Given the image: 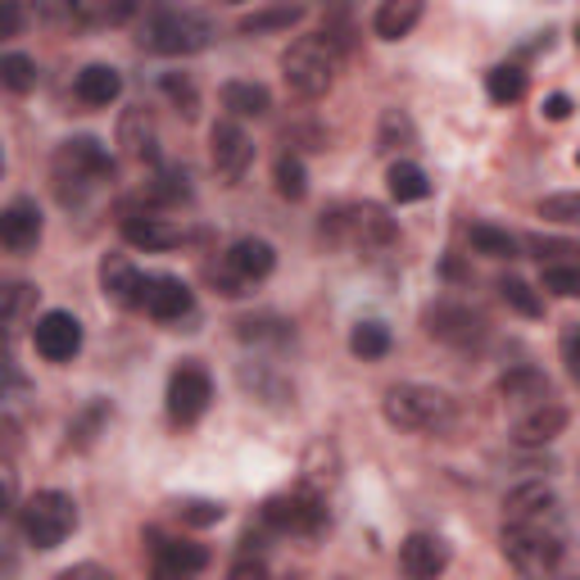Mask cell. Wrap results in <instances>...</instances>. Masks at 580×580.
Wrapping results in <instances>:
<instances>
[{
    "label": "cell",
    "instance_id": "5bb4252c",
    "mask_svg": "<svg viewBox=\"0 0 580 580\" xmlns=\"http://www.w3.org/2000/svg\"><path fill=\"white\" fill-rule=\"evenodd\" d=\"M553 521H562V504L549 486H540V480L517 486L504 499V526H553Z\"/></svg>",
    "mask_w": 580,
    "mask_h": 580
},
{
    "label": "cell",
    "instance_id": "f907efd6",
    "mask_svg": "<svg viewBox=\"0 0 580 580\" xmlns=\"http://www.w3.org/2000/svg\"><path fill=\"white\" fill-rule=\"evenodd\" d=\"M545 118L567 123L571 118V95H549V101H545Z\"/></svg>",
    "mask_w": 580,
    "mask_h": 580
},
{
    "label": "cell",
    "instance_id": "83f0119b",
    "mask_svg": "<svg viewBox=\"0 0 580 580\" xmlns=\"http://www.w3.org/2000/svg\"><path fill=\"white\" fill-rule=\"evenodd\" d=\"M385 186H391V200H400V205H417V200L431 196L426 173H422L417 164H408V159L391 164V173H385Z\"/></svg>",
    "mask_w": 580,
    "mask_h": 580
},
{
    "label": "cell",
    "instance_id": "4fadbf2b",
    "mask_svg": "<svg viewBox=\"0 0 580 580\" xmlns=\"http://www.w3.org/2000/svg\"><path fill=\"white\" fill-rule=\"evenodd\" d=\"M209 159H214L218 177L240 182V177H246V168L255 164V141L240 132V123L222 118V123L209 127Z\"/></svg>",
    "mask_w": 580,
    "mask_h": 580
},
{
    "label": "cell",
    "instance_id": "8fae6325",
    "mask_svg": "<svg viewBox=\"0 0 580 580\" xmlns=\"http://www.w3.org/2000/svg\"><path fill=\"white\" fill-rule=\"evenodd\" d=\"M263 521L272 530H286V536H313V530H322V521H327V508L309 490H286V495H272L263 504Z\"/></svg>",
    "mask_w": 580,
    "mask_h": 580
},
{
    "label": "cell",
    "instance_id": "ee69618b",
    "mask_svg": "<svg viewBox=\"0 0 580 580\" xmlns=\"http://www.w3.org/2000/svg\"><path fill=\"white\" fill-rule=\"evenodd\" d=\"M240 381H246L250 391H259V395H272L277 404H281V400H290V391H286V385H281V381H272V376H268V372H259V367H255V372L246 367V372H240Z\"/></svg>",
    "mask_w": 580,
    "mask_h": 580
},
{
    "label": "cell",
    "instance_id": "8d00e7d4",
    "mask_svg": "<svg viewBox=\"0 0 580 580\" xmlns=\"http://www.w3.org/2000/svg\"><path fill=\"white\" fill-rule=\"evenodd\" d=\"M277 196L281 200H304L309 196V177H304V164L296 155L277 159Z\"/></svg>",
    "mask_w": 580,
    "mask_h": 580
},
{
    "label": "cell",
    "instance_id": "ffe728a7",
    "mask_svg": "<svg viewBox=\"0 0 580 580\" xmlns=\"http://www.w3.org/2000/svg\"><path fill=\"white\" fill-rule=\"evenodd\" d=\"M37 240H41V209L32 200H14L0 209V246L14 255H28L37 250Z\"/></svg>",
    "mask_w": 580,
    "mask_h": 580
},
{
    "label": "cell",
    "instance_id": "cb8c5ba5",
    "mask_svg": "<svg viewBox=\"0 0 580 580\" xmlns=\"http://www.w3.org/2000/svg\"><path fill=\"white\" fill-rule=\"evenodd\" d=\"M73 95L82 105H91V110H105V105H114L123 95V73L114 64H86L77 73V82H73Z\"/></svg>",
    "mask_w": 580,
    "mask_h": 580
},
{
    "label": "cell",
    "instance_id": "7dc6e473",
    "mask_svg": "<svg viewBox=\"0 0 580 580\" xmlns=\"http://www.w3.org/2000/svg\"><path fill=\"white\" fill-rule=\"evenodd\" d=\"M55 580H114V571L95 567V562H77V567H64Z\"/></svg>",
    "mask_w": 580,
    "mask_h": 580
},
{
    "label": "cell",
    "instance_id": "681fc988",
    "mask_svg": "<svg viewBox=\"0 0 580 580\" xmlns=\"http://www.w3.org/2000/svg\"><path fill=\"white\" fill-rule=\"evenodd\" d=\"M19 28H23V10L19 6H0V41L14 37Z\"/></svg>",
    "mask_w": 580,
    "mask_h": 580
},
{
    "label": "cell",
    "instance_id": "ba28073f",
    "mask_svg": "<svg viewBox=\"0 0 580 580\" xmlns=\"http://www.w3.org/2000/svg\"><path fill=\"white\" fill-rule=\"evenodd\" d=\"M331 236L335 240H350V246L359 250H385L395 240V222L385 218V209L376 205H350L341 214H331Z\"/></svg>",
    "mask_w": 580,
    "mask_h": 580
},
{
    "label": "cell",
    "instance_id": "7a4b0ae2",
    "mask_svg": "<svg viewBox=\"0 0 580 580\" xmlns=\"http://www.w3.org/2000/svg\"><path fill=\"white\" fill-rule=\"evenodd\" d=\"M335 69H341V51L318 32V37H300L290 41V51L281 55V77L286 86L304 95V101H318V95L331 91L335 82Z\"/></svg>",
    "mask_w": 580,
    "mask_h": 580
},
{
    "label": "cell",
    "instance_id": "5b68a950",
    "mask_svg": "<svg viewBox=\"0 0 580 580\" xmlns=\"http://www.w3.org/2000/svg\"><path fill=\"white\" fill-rule=\"evenodd\" d=\"M19 521H23V540L32 549H60L73 536V526H77V504L64 490H37L23 504Z\"/></svg>",
    "mask_w": 580,
    "mask_h": 580
},
{
    "label": "cell",
    "instance_id": "f6af8a7d",
    "mask_svg": "<svg viewBox=\"0 0 580 580\" xmlns=\"http://www.w3.org/2000/svg\"><path fill=\"white\" fill-rule=\"evenodd\" d=\"M530 250H536V259H558V255H576L571 240H545V236H530Z\"/></svg>",
    "mask_w": 580,
    "mask_h": 580
},
{
    "label": "cell",
    "instance_id": "816d5d0a",
    "mask_svg": "<svg viewBox=\"0 0 580 580\" xmlns=\"http://www.w3.org/2000/svg\"><path fill=\"white\" fill-rule=\"evenodd\" d=\"M10 508H14V476L0 467V521L10 517Z\"/></svg>",
    "mask_w": 580,
    "mask_h": 580
},
{
    "label": "cell",
    "instance_id": "3957f363",
    "mask_svg": "<svg viewBox=\"0 0 580 580\" xmlns=\"http://www.w3.org/2000/svg\"><path fill=\"white\" fill-rule=\"evenodd\" d=\"M136 41L155 55H200L214 41V23L196 10H155L145 14Z\"/></svg>",
    "mask_w": 580,
    "mask_h": 580
},
{
    "label": "cell",
    "instance_id": "d6a6232c",
    "mask_svg": "<svg viewBox=\"0 0 580 580\" xmlns=\"http://www.w3.org/2000/svg\"><path fill=\"white\" fill-rule=\"evenodd\" d=\"M350 350L359 359H385V354H391V327H385V322H359L350 331Z\"/></svg>",
    "mask_w": 580,
    "mask_h": 580
},
{
    "label": "cell",
    "instance_id": "ab89813d",
    "mask_svg": "<svg viewBox=\"0 0 580 580\" xmlns=\"http://www.w3.org/2000/svg\"><path fill=\"white\" fill-rule=\"evenodd\" d=\"M545 290H553L558 300H576L580 296V268H571V263H545Z\"/></svg>",
    "mask_w": 580,
    "mask_h": 580
},
{
    "label": "cell",
    "instance_id": "44dd1931",
    "mask_svg": "<svg viewBox=\"0 0 580 580\" xmlns=\"http://www.w3.org/2000/svg\"><path fill=\"white\" fill-rule=\"evenodd\" d=\"M118 145H123V155L136 159V164H155L159 159V132H155L151 110H123V118H118Z\"/></svg>",
    "mask_w": 580,
    "mask_h": 580
},
{
    "label": "cell",
    "instance_id": "30bf717a",
    "mask_svg": "<svg viewBox=\"0 0 580 580\" xmlns=\"http://www.w3.org/2000/svg\"><path fill=\"white\" fill-rule=\"evenodd\" d=\"M118 214H123L127 246H136V250H177L186 240V231L173 218H159V209H151L145 200H127Z\"/></svg>",
    "mask_w": 580,
    "mask_h": 580
},
{
    "label": "cell",
    "instance_id": "484cf974",
    "mask_svg": "<svg viewBox=\"0 0 580 580\" xmlns=\"http://www.w3.org/2000/svg\"><path fill=\"white\" fill-rule=\"evenodd\" d=\"M222 110H231L236 118H263L272 110V91L259 82H227L222 86Z\"/></svg>",
    "mask_w": 580,
    "mask_h": 580
},
{
    "label": "cell",
    "instance_id": "d4e9b609",
    "mask_svg": "<svg viewBox=\"0 0 580 580\" xmlns=\"http://www.w3.org/2000/svg\"><path fill=\"white\" fill-rule=\"evenodd\" d=\"M417 19H422V0H385L372 19V28H376L381 41H400L417 28Z\"/></svg>",
    "mask_w": 580,
    "mask_h": 580
},
{
    "label": "cell",
    "instance_id": "d6986e66",
    "mask_svg": "<svg viewBox=\"0 0 580 580\" xmlns=\"http://www.w3.org/2000/svg\"><path fill=\"white\" fill-rule=\"evenodd\" d=\"M101 290L118 304V309H141L145 296V272L127 259V255H105L101 259Z\"/></svg>",
    "mask_w": 580,
    "mask_h": 580
},
{
    "label": "cell",
    "instance_id": "c3c4849f",
    "mask_svg": "<svg viewBox=\"0 0 580 580\" xmlns=\"http://www.w3.org/2000/svg\"><path fill=\"white\" fill-rule=\"evenodd\" d=\"M227 580H272V576H268V567H263V562H255V558H240V562L227 571Z\"/></svg>",
    "mask_w": 580,
    "mask_h": 580
},
{
    "label": "cell",
    "instance_id": "74e56055",
    "mask_svg": "<svg viewBox=\"0 0 580 580\" xmlns=\"http://www.w3.org/2000/svg\"><path fill=\"white\" fill-rule=\"evenodd\" d=\"M136 14V6H127V0H118V6H95V0H82V6L69 10L73 23H127Z\"/></svg>",
    "mask_w": 580,
    "mask_h": 580
},
{
    "label": "cell",
    "instance_id": "2e32d148",
    "mask_svg": "<svg viewBox=\"0 0 580 580\" xmlns=\"http://www.w3.org/2000/svg\"><path fill=\"white\" fill-rule=\"evenodd\" d=\"M445 567H449V545L441 536L413 530V536L400 545V571H404V580H441Z\"/></svg>",
    "mask_w": 580,
    "mask_h": 580
},
{
    "label": "cell",
    "instance_id": "7c38bea8",
    "mask_svg": "<svg viewBox=\"0 0 580 580\" xmlns=\"http://www.w3.org/2000/svg\"><path fill=\"white\" fill-rule=\"evenodd\" d=\"M32 345L45 363H69L77 350H82V322L64 309H51L41 313L37 327H32Z\"/></svg>",
    "mask_w": 580,
    "mask_h": 580
},
{
    "label": "cell",
    "instance_id": "bcb514c9",
    "mask_svg": "<svg viewBox=\"0 0 580 580\" xmlns=\"http://www.w3.org/2000/svg\"><path fill=\"white\" fill-rule=\"evenodd\" d=\"M576 341H580V327L576 322H567V331H562V367L576 376L580 372V354H576Z\"/></svg>",
    "mask_w": 580,
    "mask_h": 580
},
{
    "label": "cell",
    "instance_id": "60d3db41",
    "mask_svg": "<svg viewBox=\"0 0 580 580\" xmlns=\"http://www.w3.org/2000/svg\"><path fill=\"white\" fill-rule=\"evenodd\" d=\"M164 95L177 105V114H186V118H196V110H200V95H196V86H190V77H182V73H168L164 77Z\"/></svg>",
    "mask_w": 580,
    "mask_h": 580
},
{
    "label": "cell",
    "instance_id": "4dcf8cb0",
    "mask_svg": "<svg viewBox=\"0 0 580 580\" xmlns=\"http://www.w3.org/2000/svg\"><path fill=\"white\" fill-rule=\"evenodd\" d=\"M304 19V6H268V10H255L240 19V32L246 37H259V32H290Z\"/></svg>",
    "mask_w": 580,
    "mask_h": 580
},
{
    "label": "cell",
    "instance_id": "52a82bcc",
    "mask_svg": "<svg viewBox=\"0 0 580 580\" xmlns=\"http://www.w3.org/2000/svg\"><path fill=\"white\" fill-rule=\"evenodd\" d=\"M214 404V381L200 363H182L173 376H168V417L177 426H190L200 422Z\"/></svg>",
    "mask_w": 580,
    "mask_h": 580
},
{
    "label": "cell",
    "instance_id": "ac0fdd59",
    "mask_svg": "<svg viewBox=\"0 0 580 580\" xmlns=\"http://www.w3.org/2000/svg\"><path fill=\"white\" fill-rule=\"evenodd\" d=\"M222 268H227L240 286H255V281L272 277V268H277V250L268 246V240H259V236H240L236 246L227 250Z\"/></svg>",
    "mask_w": 580,
    "mask_h": 580
},
{
    "label": "cell",
    "instance_id": "d590c367",
    "mask_svg": "<svg viewBox=\"0 0 580 580\" xmlns=\"http://www.w3.org/2000/svg\"><path fill=\"white\" fill-rule=\"evenodd\" d=\"M0 86L14 95H28L37 86V64L28 55H0Z\"/></svg>",
    "mask_w": 580,
    "mask_h": 580
},
{
    "label": "cell",
    "instance_id": "603a6c76",
    "mask_svg": "<svg viewBox=\"0 0 580 580\" xmlns=\"http://www.w3.org/2000/svg\"><path fill=\"white\" fill-rule=\"evenodd\" d=\"M499 395H504L508 408H526L530 413V408L549 404V376L540 367H512V372L499 376Z\"/></svg>",
    "mask_w": 580,
    "mask_h": 580
},
{
    "label": "cell",
    "instance_id": "836d02e7",
    "mask_svg": "<svg viewBox=\"0 0 580 580\" xmlns=\"http://www.w3.org/2000/svg\"><path fill=\"white\" fill-rule=\"evenodd\" d=\"M236 335H240V341H250V345H255V341H259V345H263V341L286 345L296 331H290V322H281V318H268V313H263V318H240V322H236Z\"/></svg>",
    "mask_w": 580,
    "mask_h": 580
},
{
    "label": "cell",
    "instance_id": "b9f144b4",
    "mask_svg": "<svg viewBox=\"0 0 580 580\" xmlns=\"http://www.w3.org/2000/svg\"><path fill=\"white\" fill-rule=\"evenodd\" d=\"M177 517L186 526H214V521H222V504H214V499H186V504H177Z\"/></svg>",
    "mask_w": 580,
    "mask_h": 580
},
{
    "label": "cell",
    "instance_id": "f35d334b",
    "mask_svg": "<svg viewBox=\"0 0 580 580\" xmlns=\"http://www.w3.org/2000/svg\"><path fill=\"white\" fill-rule=\"evenodd\" d=\"M413 145V123L400 110H385L381 114V136H376V151H404Z\"/></svg>",
    "mask_w": 580,
    "mask_h": 580
},
{
    "label": "cell",
    "instance_id": "6da1fadb",
    "mask_svg": "<svg viewBox=\"0 0 580 580\" xmlns=\"http://www.w3.org/2000/svg\"><path fill=\"white\" fill-rule=\"evenodd\" d=\"M504 558L526 580H558L567 562V526H504Z\"/></svg>",
    "mask_w": 580,
    "mask_h": 580
},
{
    "label": "cell",
    "instance_id": "e0dca14e",
    "mask_svg": "<svg viewBox=\"0 0 580 580\" xmlns=\"http://www.w3.org/2000/svg\"><path fill=\"white\" fill-rule=\"evenodd\" d=\"M209 567V549L196 540H159L155 545V562H151V580H196Z\"/></svg>",
    "mask_w": 580,
    "mask_h": 580
},
{
    "label": "cell",
    "instance_id": "9a60e30c",
    "mask_svg": "<svg viewBox=\"0 0 580 580\" xmlns=\"http://www.w3.org/2000/svg\"><path fill=\"white\" fill-rule=\"evenodd\" d=\"M141 309L151 313L155 322H182L196 313V296H190V286L182 277H145V296H141Z\"/></svg>",
    "mask_w": 580,
    "mask_h": 580
},
{
    "label": "cell",
    "instance_id": "e575fe53",
    "mask_svg": "<svg viewBox=\"0 0 580 580\" xmlns=\"http://www.w3.org/2000/svg\"><path fill=\"white\" fill-rule=\"evenodd\" d=\"M499 296H504V304H508L512 313H521V318H540V313H545V300L536 296V286L521 281V277H504V281H499Z\"/></svg>",
    "mask_w": 580,
    "mask_h": 580
},
{
    "label": "cell",
    "instance_id": "f1b7e54d",
    "mask_svg": "<svg viewBox=\"0 0 580 580\" xmlns=\"http://www.w3.org/2000/svg\"><path fill=\"white\" fill-rule=\"evenodd\" d=\"M467 246L486 259H517V236L504 231V227H490V222H472L467 227Z\"/></svg>",
    "mask_w": 580,
    "mask_h": 580
},
{
    "label": "cell",
    "instance_id": "7bdbcfd3",
    "mask_svg": "<svg viewBox=\"0 0 580 580\" xmlns=\"http://www.w3.org/2000/svg\"><path fill=\"white\" fill-rule=\"evenodd\" d=\"M540 218H553V222H580V200L571 196H549L545 205H540Z\"/></svg>",
    "mask_w": 580,
    "mask_h": 580
},
{
    "label": "cell",
    "instance_id": "1f68e13d",
    "mask_svg": "<svg viewBox=\"0 0 580 580\" xmlns=\"http://www.w3.org/2000/svg\"><path fill=\"white\" fill-rule=\"evenodd\" d=\"M486 91H490L495 105H517L526 95V73L517 64H499V69L486 73Z\"/></svg>",
    "mask_w": 580,
    "mask_h": 580
},
{
    "label": "cell",
    "instance_id": "4316f807",
    "mask_svg": "<svg viewBox=\"0 0 580 580\" xmlns=\"http://www.w3.org/2000/svg\"><path fill=\"white\" fill-rule=\"evenodd\" d=\"M37 309V286L28 281H6L0 286V335H10L14 327H23Z\"/></svg>",
    "mask_w": 580,
    "mask_h": 580
},
{
    "label": "cell",
    "instance_id": "277c9868",
    "mask_svg": "<svg viewBox=\"0 0 580 580\" xmlns=\"http://www.w3.org/2000/svg\"><path fill=\"white\" fill-rule=\"evenodd\" d=\"M385 417L404 431H435L454 417V400L435 385H422V381H404V385H391L385 391Z\"/></svg>",
    "mask_w": 580,
    "mask_h": 580
},
{
    "label": "cell",
    "instance_id": "f5cc1de1",
    "mask_svg": "<svg viewBox=\"0 0 580 580\" xmlns=\"http://www.w3.org/2000/svg\"><path fill=\"white\" fill-rule=\"evenodd\" d=\"M0 177H6V145H0Z\"/></svg>",
    "mask_w": 580,
    "mask_h": 580
},
{
    "label": "cell",
    "instance_id": "7402d4cb",
    "mask_svg": "<svg viewBox=\"0 0 580 580\" xmlns=\"http://www.w3.org/2000/svg\"><path fill=\"white\" fill-rule=\"evenodd\" d=\"M567 422H571V413H567L562 404H540V408H530V413L517 422L512 441H517L521 449H545V445H553L558 435L567 431Z\"/></svg>",
    "mask_w": 580,
    "mask_h": 580
},
{
    "label": "cell",
    "instance_id": "8992f818",
    "mask_svg": "<svg viewBox=\"0 0 580 580\" xmlns=\"http://www.w3.org/2000/svg\"><path fill=\"white\" fill-rule=\"evenodd\" d=\"M55 173H60V182L69 186H77V190H86V186H101V182H114V159H110V151L95 136H73V141H64L60 145V155H55Z\"/></svg>",
    "mask_w": 580,
    "mask_h": 580
},
{
    "label": "cell",
    "instance_id": "9c48e42d",
    "mask_svg": "<svg viewBox=\"0 0 580 580\" xmlns=\"http://www.w3.org/2000/svg\"><path fill=\"white\" fill-rule=\"evenodd\" d=\"M426 335H435V341H445V345H458V350H467V345H480L486 341V318H480L472 304H458V300H441V304H431L426 309Z\"/></svg>",
    "mask_w": 580,
    "mask_h": 580
},
{
    "label": "cell",
    "instance_id": "f546056e",
    "mask_svg": "<svg viewBox=\"0 0 580 580\" xmlns=\"http://www.w3.org/2000/svg\"><path fill=\"white\" fill-rule=\"evenodd\" d=\"M151 209H168V205H182V200H190V177H186V168H159V177L151 182V190L141 196Z\"/></svg>",
    "mask_w": 580,
    "mask_h": 580
}]
</instances>
